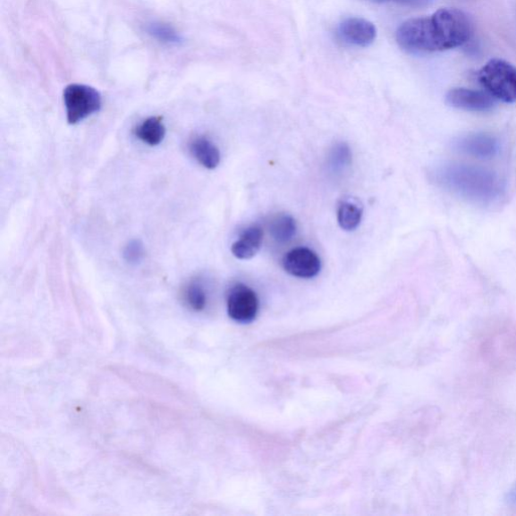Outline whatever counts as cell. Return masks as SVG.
Masks as SVG:
<instances>
[{
  "mask_svg": "<svg viewBox=\"0 0 516 516\" xmlns=\"http://www.w3.org/2000/svg\"><path fill=\"white\" fill-rule=\"evenodd\" d=\"M258 309L257 293L248 285L238 283L230 290L227 297V312L235 322H252L258 316Z\"/></svg>",
  "mask_w": 516,
  "mask_h": 516,
  "instance_id": "obj_5",
  "label": "cell"
},
{
  "mask_svg": "<svg viewBox=\"0 0 516 516\" xmlns=\"http://www.w3.org/2000/svg\"><path fill=\"white\" fill-rule=\"evenodd\" d=\"M455 148L465 155L478 158H491L499 150L498 140L488 133H470L460 138Z\"/></svg>",
  "mask_w": 516,
  "mask_h": 516,
  "instance_id": "obj_9",
  "label": "cell"
},
{
  "mask_svg": "<svg viewBox=\"0 0 516 516\" xmlns=\"http://www.w3.org/2000/svg\"><path fill=\"white\" fill-rule=\"evenodd\" d=\"M352 163L351 148L346 144H338L331 149L328 156V165L332 173L345 172Z\"/></svg>",
  "mask_w": 516,
  "mask_h": 516,
  "instance_id": "obj_17",
  "label": "cell"
},
{
  "mask_svg": "<svg viewBox=\"0 0 516 516\" xmlns=\"http://www.w3.org/2000/svg\"><path fill=\"white\" fill-rule=\"evenodd\" d=\"M478 80L495 98L505 102H516V68L504 60L494 59L482 67Z\"/></svg>",
  "mask_w": 516,
  "mask_h": 516,
  "instance_id": "obj_3",
  "label": "cell"
},
{
  "mask_svg": "<svg viewBox=\"0 0 516 516\" xmlns=\"http://www.w3.org/2000/svg\"><path fill=\"white\" fill-rule=\"evenodd\" d=\"M363 211L360 206L344 201L339 205L337 218L341 228L345 232H353L361 224Z\"/></svg>",
  "mask_w": 516,
  "mask_h": 516,
  "instance_id": "obj_14",
  "label": "cell"
},
{
  "mask_svg": "<svg viewBox=\"0 0 516 516\" xmlns=\"http://www.w3.org/2000/svg\"><path fill=\"white\" fill-rule=\"evenodd\" d=\"M376 4H396L410 7H423L431 4L432 0H367Z\"/></svg>",
  "mask_w": 516,
  "mask_h": 516,
  "instance_id": "obj_19",
  "label": "cell"
},
{
  "mask_svg": "<svg viewBox=\"0 0 516 516\" xmlns=\"http://www.w3.org/2000/svg\"><path fill=\"white\" fill-rule=\"evenodd\" d=\"M63 103L67 111V121L75 125L98 113L102 106L100 93L91 86L71 84L63 90Z\"/></svg>",
  "mask_w": 516,
  "mask_h": 516,
  "instance_id": "obj_4",
  "label": "cell"
},
{
  "mask_svg": "<svg viewBox=\"0 0 516 516\" xmlns=\"http://www.w3.org/2000/svg\"><path fill=\"white\" fill-rule=\"evenodd\" d=\"M165 126L161 116L148 117L134 130L136 137L150 147L161 145L165 140Z\"/></svg>",
  "mask_w": 516,
  "mask_h": 516,
  "instance_id": "obj_12",
  "label": "cell"
},
{
  "mask_svg": "<svg viewBox=\"0 0 516 516\" xmlns=\"http://www.w3.org/2000/svg\"><path fill=\"white\" fill-rule=\"evenodd\" d=\"M146 30L149 36H152L156 41L166 45H179L182 43V38L168 23L153 21L148 23Z\"/></svg>",
  "mask_w": 516,
  "mask_h": 516,
  "instance_id": "obj_16",
  "label": "cell"
},
{
  "mask_svg": "<svg viewBox=\"0 0 516 516\" xmlns=\"http://www.w3.org/2000/svg\"><path fill=\"white\" fill-rule=\"evenodd\" d=\"M448 105L452 107L474 113H483L495 106L491 95L478 90L455 89L447 94Z\"/></svg>",
  "mask_w": 516,
  "mask_h": 516,
  "instance_id": "obj_8",
  "label": "cell"
},
{
  "mask_svg": "<svg viewBox=\"0 0 516 516\" xmlns=\"http://www.w3.org/2000/svg\"><path fill=\"white\" fill-rule=\"evenodd\" d=\"M269 233L279 243L289 242L297 233V222L289 214H279L269 222Z\"/></svg>",
  "mask_w": 516,
  "mask_h": 516,
  "instance_id": "obj_13",
  "label": "cell"
},
{
  "mask_svg": "<svg viewBox=\"0 0 516 516\" xmlns=\"http://www.w3.org/2000/svg\"><path fill=\"white\" fill-rule=\"evenodd\" d=\"M264 240V232L258 225L243 230L238 241L232 246L233 256L238 259H250L256 257Z\"/></svg>",
  "mask_w": 516,
  "mask_h": 516,
  "instance_id": "obj_10",
  "label": "cell"
},
{
  "mask_svg": "<svg viewBox=\"0 0 516 516\" xmlns=\"http://www.w3.org/2000/svg\"><path fill=\"white\" fill-rule=\"evenodd\" d=\"M190 152L204 168L216 169L221 161L220 150L206 137H197L190 144Z\"/></svg>",
  "mask_w": 516,
  "mask_h": 516,
  "instance_id": "obj_11",
  "label": "cell"
},
{
  "mask_svg": "<svg viewBox=\"0 0 516 516\" xmlns=\"http://www.w3.org/2000/svg\"><path fill=\"white\" fill-rule=\"evenodd\" d=\"M145 254V245L140 241H131L123 250V258L126 263L131 265L140 264L144 259Z\"/></svg>",
  "mask_w": 516,
  "mask_h": 516,
  "instance_id": "obj_18",
  "label": "cell"
},
{
  "mask_svg": "<svg viewBox=\"0 0 516 516\" xmlns=\"http://www.w3.org/2000/svg\"><path fill=\"white\" fill-rule=\"evenodd\" d=\"M184 300L189 308L193 311L201 312L207 306L208 296L203 283L200 281H190L184 291Z\"/></svg>",
  "mask_w": 516,
  "mask_h": 516,
  "instance_id": "obj_15",
  "label": "cell"
},
{
  "mask_svg": "<svg viewBox=\"0 0 516 516\" xmlns=\"http://www.w3.org/2000/svg\"><path fill=\"white\" fill-rule=\"evenodd\" d=\"M472 36V23L463 12L442 9L430 18L404 21L396 31V42L411 53L442 52L461 47Z\"/></svg>",
  "mask_w": 516,
  "mask_h": 516,
  "instance_id": "obj_1",
  "label": "cell"
},
{
  "mask_svg": "<svg viewBox=\"0 0 516 516\" xmlns=\"http://www.w3.org/2000/svg\"><path fill=\"white\" fill-rule=\"evenodd\" d=\"M436 181L449 192L474 203H494L504 192L502 179L495 173L478 165H444L436 170Z\"/></svg>",
  "mask_w": 516,
  "mask_h": 516,
  "instance_id": "obj_2",
  "label": "cell"
},
{
  "mask_svg": "<svg viewBox=\"0 0 516 516\" xmlns=\"http://www.w3.org/2000/svg\"><path fill=\"white\" fill-rule=\"evenodd\" d=\"M376 28L368 20L361 18L346 19L337 28L338 41L345 46L365 47L376 38Z\"/></svg>",
  "mask_w": 516,
  "mask_h": 516,
  "instance_id": "obj_6",
  "label": "cell"
},
{
  "mask_svg": "<svg viewBox=\"0 0 516 516\" xmlns=\"http://www.w3.org/2000/svg\"><path fill=\"white\" fill-rule=\"evenodd\" d=\"M284 271L300 279H312L321 271V259L317 253L307 248L291 250L283 260Z\"/></svg>",
  "mask_w": 516,
  "mask_h": 516,
  "instance_id": "obj_7",
  "label": "cell"
}]
</instances>
